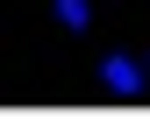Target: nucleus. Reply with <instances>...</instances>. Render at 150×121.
Segmentation results:
<instances>
[{
    "mask_svg": "<svg viewBox=\"0 0 150 121\" xmlns=\"http://www.w3.org/2000/svg\"><path fill=\"white\" fill-rule=\"evenodd\" d=\"M50 7H57V22H64L71 36H86V22H93V7H86V0H50Z\"/></svg>",
    "mask_w": 150,
    "mask_h": 121,
    "instance_id": "2",
    "label": "nucleus"
},
{
    "mask_svg": "<svg viewBox=\"0 0 150 121\" xmlns=\"http://www.w3.org/2000/svg\"><path fill=\"white\" fill-rule=\"evenodd\" d=\"M100 86H107V93H122V100H136V93L150 86V71L136 64V57H100Z\"/></svg>",
    "mask_w": 150,
    "mask_h": 121,
    "instance_id": "1",
    "label": "nucleus"
}]
</instances>
